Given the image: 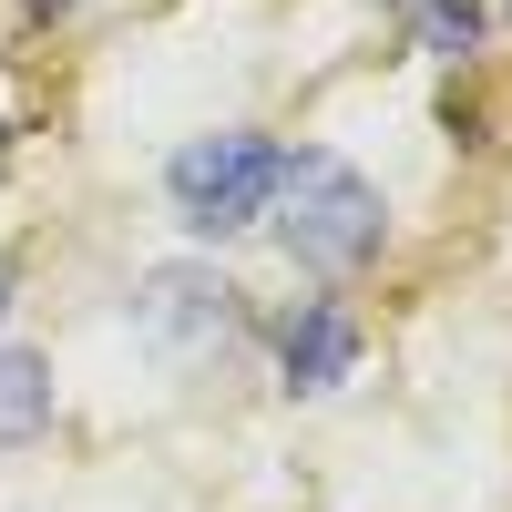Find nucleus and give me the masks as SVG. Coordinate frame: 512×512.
Instances as JSON below:
<instances>
[{
    "label": "nucleus",
    "instance_id": "nucleus-1",
    "mask_svg": "<svg viewBox=\"0 0 512 512\" xmlns=\"http://www.w3.org/2000/svg\"><path fill=\"white\" fill-rule=\"evenodd\" d=\"M277 246L297 256L308 277H359L379 246H390V195H379L349 154H328V144H297L277 164Z\"/></svg>",
    "mask_w": 512,
    "mask_h": 512
},
{
    "label": "nucleus",
    "instance_id": "nucleus-2",
    "mask_svg": "<svg viewBox=\"0 0 512 512\" xmlns=\"http://www.w3.org/2000/svg\"><path fill=\"white\" fill-rule=\"evenodd\" d=\"M277 144L267 134H195L175 164H164V195H175V216L185 236H246V226H267V205H277Z\"/></svg>",
    "mask_w": 512,
    "mask_h": 512
},
{
    "label": "nucleus",
    "instance_id": "nucleus-3",
    "mask_svg": "<svg viewBox=\"0 0 512 512\" xmlns=\"http://www.w3.org/2000/svg\"><path fill=\"white\" fill-rule=\"evenodd\" d=\"M134 328H144V349H154L164 369H205V359L236 349L246 308H236V287H226L216 267L175 256V267H154V277L134 287Z\"/></svg>",
    "mask_w": 512,
    "mask_h": 512
},
{
    "label": "nucleus",
    "instance_id": "nucleus-4",
    "mask_svg": "<svg viewBox=\"0 0 512 512\" xmlns=\"http://www.w3.org/2000/svg\"><path fill=\"white\" fill-rule=\"evenodd\" d=\"M277 359H287V390H297V400H318V390H338V379L359 369V318L318 297V308H297V318H287V349H277Z\"/></svg>",
    "mask_w": 512,
    "mask_h": 512
},
{
    "label": "nucleus",
    "instance_id": "nucleus-5",
    "mask_svg": "<svg viewBox=\"0 0 512 512\" xmlns=\"http://www.w3.org/2000/svg\"><path fill=\"white\" fill-rule=\"evenodd\" d=\"M41 431H52V359L0 349V451H21Z\"/></svg>",
    "mask_w": 512,
    "mask_h": 512
},
{
    "label": "nucleus",
    "instance_id": "nucleus-6",
    "mask_svg": "<svg viewBox=\"0 0 512 512\" xmlns=\"http://www.w3.org/2000/svg\"><path fill=\"white\" fill-rule=\"evenodd\" d=\"M410 31H420V52H472L482 41V0H410Z\"/></svg>",
    "mask_w": 512,
    "mask_h": 512
},
{
    "label": "nucleus",
    "instance_id": "nucleus-7",
    "mask_svg": "<svg viewBox=\"0 0 512 512\" xmlns=\"http://www.w3.org/2000/svg\"><path fill=\"white\" fill-rule=\"evenodd\" d=\"M11 287H21V267H11V256H0V318H11Z\"/></svg>",
    "mask_w": 512,
    "mask_h": 512
},
{
    "label": "nucleus",
    "instance_id": "nucleus-8",
    "mask_svg": "<svg viewBox=\"0 0 512 512\" xmlns=\"http://www.w3.org/2000/svg\"><path fill=\"white\" fill-rule=\"evenodd\" d=\"M0 164H11V134H0Z\"/></svg>",
    "mask_w": 512,
    "mask_h": 512
}]
</instances>
